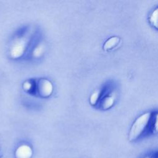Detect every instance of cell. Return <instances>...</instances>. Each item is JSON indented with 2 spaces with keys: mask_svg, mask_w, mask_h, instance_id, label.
Returning <instances> with one entry per match:
<instances>
[{
  "mask_svg": "<svg viewBox=\"0 0 158 158\" xmlns=\"http://www.w3.org/2000/svg\"><path fill=\"white\" fill-rule=\"evenodd\" d=\"M151 114L146 112L138 117L133 123L129 132L128 139L130 141L136 140L144 131L151 120Z\"/></svg>",
  "mask_w": 158,
  "mask_h": 158,
  "instance_id": "obj_1",
  "label": "cell"
},
{
  "mask_svg": "<svg viewBox=\"0 0 158 158\" xmlns=\"http://www.w3.org/2000/svg\"><path fill=\"white\" fill-rule=\"evenodd\" d=\"M120 41V38L117 36H113L108 39L104 43L103 48L105 51L111 50L117 46Z\"/></svg>",
  "mask_w": 158,
  "mask_h": 158,
  "instance_id": "obj_3",
  "label": "cell"
},
{
  "mask_svg": "<svg viewBox=\"0 0 158 158\" xmlns=\"http://www.w3.org/2000/svg\"><path fill=\"white\" fill-rule=\"evenodd\" d=\"M35 89L37 90L38 93L41 97L46 98L52 94L53 87L49 80L41 78L38 80L37 84L35 85Z\"/></svg>",
  "mask_w": 158,
  "mask_h": 158,
  "instance_id": "obj_2",
  "label": "cell"
},
{
  "mask_svg": "<svg viewBox=\"0 0 158 158\" xmlns=\"http://www.w3.org/2000/svg\"><path fill=\"white\" fill-rule=\"evenodd\" d=\"M149 22L151 24L156 28H157V9L152 12L149 17Z\"/></svg>",
  "mask_w": 158,
  "mask_h": 158,
  "instance_id": "obj_5",
  "label": "cell"
},
{
  "mask_svg": "<svg viewBox=\"0 0 158 158\" xmlns=\"http://www.w3.org/2000/svg\"><path fill=\"white\" fill-rule=\"evenodd\" d=\"M99 95H100V94H99V91H96L95 92H94V93H93V94L90 97V100H89L90 103L92 105H94L97 102V101H98Z\"/></svg>",
  "mask_w": 158,
  "mask_h": 158,
  "instance_id": "obj_6",
  "label": "cell"
},
{
  "mask_svg": "<svg viewBox=\"0 0 158 158\" xmlns=\"http://www.w3.org/2000/svg\"><path fill=\"white\" fill-rule=\"evenodd\" d=\"M1 154H0V157H1Z\"/></svg>",
  "mask_w": 158,
  "mask_h": 158,
  "instance_id": "obj_7",
  "label": "cell"
},
{
  "mask_svg": "<svg viewBox=\"0 0 158 158\" xmlns=\"http://www.w3.org/2000/svg\"><path fill=\"white\" fill-rule=\"evenodd\" d=\"M114 104V98L111 96H107L105 97L103 100L102 101L101 103V107L103 109H109Z\"/></svg>",
  "mask_w": 158,
  "mask_h": 158,
  "instance_id": "obj_4",
  "label": "cell"
}]
</instances>
